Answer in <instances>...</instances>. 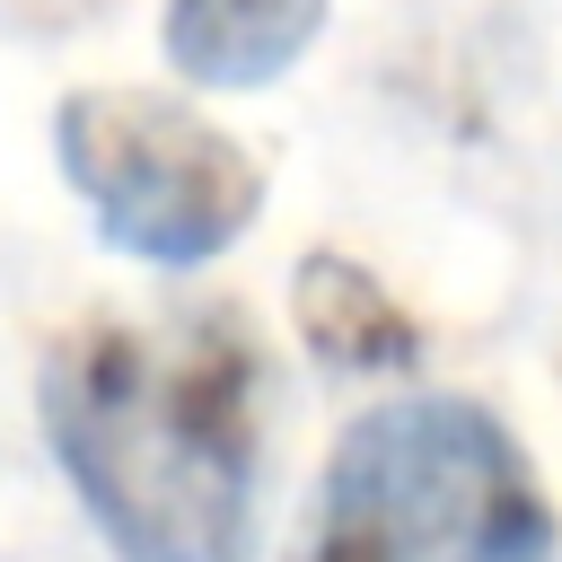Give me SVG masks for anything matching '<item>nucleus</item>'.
I'll use <instances>...</instances> for the list:
<instances>
[{
	"label": "nucleus",
	"mask_w": 562,
	"mask_h": 562,
	"mask_svg": "<svg viewBox=\"0 0 562 562\" xmlns=\"http://www.w3.org/2000/svg\"><path fill=\"white\" fill-rule=\"evenodd\" d=\"M35 413L114 562H255L272 360L246 307H105L44 342Z\"/></svg>",
	"instance_id": "1"
},
{
	"label": "nucleus",
	"mask_w": 562,
	"mask_h": 562,
	"mask_svg": "<svg viewBox=\"0 0 562 562\" xmlns=\"http://www.w3.org/2000/svg\"><path fill=\"white\" fill-rule=\"evenodd\" d=\"M53 167L88 228L149 272H202L263 220V167L176 88H70L53 105Z\"/></svg>",
	"instance_id": "3"
},
{
	"label": "nucleus",
	"mask_w": 562,
	"mask_h": 562,
	"mask_svg": "<svg viewBox=\"0 0 562 562\" xmlns=\"http://www.w3.org/2000/svg\"><path fill=\"white\" fill-rule=\"evenodd\" d=\"M299 562H562V518L492 404L386 395L334 439Z\"/></svg>",
	"instance_id": "2"
},
{
	"label": "nucleus",
	"mask_w": 562,
	"mask_h": 562,
	"mask_svg": "<svg viewBox=\"0 0 562 562\" xmlns=\"http://www.w3.org/2000/svg\"><path fill=\"white\" fill-rule=\"evenodd\" d=\"M325 35V0H158V53L184 88L246 97L299 70Z\"/></svg>",
	"instance_id": "4"
},
{
	"label": "nucleus",
	"mask_w": 562,
	"mask_h": 562,
	"mask_svg": "<svg viewBox=\"0 0 562 562\" xmlns=\"http://www.w3.org/2000/svg\"><path fill=\"white\" fill-rule=\"evenodd\" d=\"M290 325L342 378H386V369H413L422 360V325L386 299L378 272H360L334 246L325 255H299V272H290Z\"/></svg>",
	"instance_id": "5"
}]
</instances>
